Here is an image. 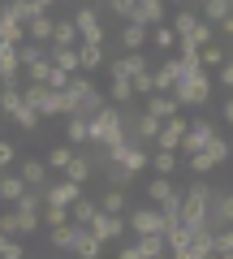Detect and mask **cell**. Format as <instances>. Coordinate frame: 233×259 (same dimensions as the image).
<instances>
[{"instance_id":"21","label":"cell","mask_w":233,"mask_h":259,"mask_svg":"<svg viewBox=\"0 0 233 259\" xmlns=\"http://www.w3.org/2000/svg\"><path fill=\"white\" fill-rule=\"evenodd\" d=\"M35 13H43V9H35V0H5L0 18H9V22H30Z\"/></svg>"},{"instance_id":"2","label":"cell","mask_w":233,"mask_h":259,"mask_svg":"<svg viewBox=\"0 0 233 259\" xmlns=\"http://www.w3.org/2000/svg\"><path fill=\"white\" fill-rule=\"evenodd\" d=\"M212 82H216V74L212 69H203V65H195L186 78H181L177 87H173V100L181 104V108H203L207 100H212Z\"/></svg>"},{"instance_id":"38","label":"cell","mask_w":233,"mask_h":259,"mask_svg":"<svg viewBox=\"0 0 233 259\" xmlns=\"http://www.w3.org/2000/svg\"><path fill=\"white\" fill-rule=\"evenodd\" d=\"M195 22H199V13H195V9H177L173 18H168V26L177 30V39H181V35H190V30H195Z\"/></svg>"},{"instance_id":"9","label":"cell","mask_w":233,"mask_h":259,"mask_svg":"<svg viewBox=\"0 0 233 259\" xmlns=\"http://www.w3.org/2000/svg\"><path fill=\"white\" fill-rule=\"evenodd\" d=\"M186 125H190V121L181 117V112H177V117H168L164 125H160V134H156V143H151V147H164V151H177V143H181V134H186Z\"/></svg>"},{"instance_id":"32","label":"cell","mask_w":233,"mask_h":259,"mask_svg":"<svg viewBox=\"0 0 233 259\" xmlns=\"http://www.w3.org/2000/svg\"><path fill=\"white\" fill-rule=\"evenodd\" d=\"M224 61H229V52H224V48H216V44H203V48H199V65H203V69H212V74L220 69Z\"/></svg>"},{"instance_id":"14","label":"cell","mask_w":233,"mask_h":259,"mask_svg":"<svg viewBox=\"0 0 233 259\" xmlns=\"http://www.w3.org/2000/svg\"><path fill=\"white\" fill-rule=\"evenodd\" d=\"M117 44H121L125 52H143V44H151V26H143V22H125L121 35H117Z\"/></svg>"},{"instance_id":"20","label":"cell","mask_w":233,"mask_h":259,"mask_svg":"<svg viewBox=\"0 0 233 259\" xmlns=\"http://www.w3.org/2000/svg\"><path fill=\"white\" fill-rule=\"evenodd\" d=\"M18 173H22L26 186H39V190H43V186H48V160H22Z\"/></svg>"},{"instance_id":"56","label":"cell","mask_w":233,"mask_h":259,"mask_svg":"<svg viewBox=\"0 0 233 259\" xmlns=\"http://www.w3.org/2000/svg\"><path fill=\"white\" fill-rule=\"evenodd\" d=\"M0 5H5V0H0Z\"/></svg>"},{"instance_id":"1","label":"cell","mask_w":233,"mask_h":259,"mask_svg":"<svg viewBox=\"0 0 233 259\" xmlns=\"http://www.w3.org/2000/svg\"><path fill=\"white\" fill-rule=\"evenodd\" d=\"M86 130H91V143H86V147H112V143H121V139H125L121 108L108 100L100 112H91V117H86Z\"/></svg>"},{"instance_id":"19","label":"cell","mask_w":233,"mask_h":259,"mask_svg":"<svg viewBox=\"0 0 233 259\" xmlns=\"http://www.w3.org/2000/svg\"><path fill=\"white\" fill-rule=\"evenodd\" d=\"M65 177H69V182H78V186L91 182V156H86L82 147H78V151H74V160L65 164Z\"/></svg>"},{"instance_id":"53","label":"cell","mask_w":233,"mask_h":259,"mask_svg":"<svg viewBox=\"0 0 233 259\" xmlns=\"http://www.w3.org/2000/svg\"><path fill=\"white\" fill-rule=\"evenodd\" d=\"M52 5H56V0H35V9H52Z\"/></svg>"},{"instance_id":"18","label":"cell","mask_w":233,"mask_h":259,"mask_svg":"<svg viewBox=\"0 0 233 259\" xmlns=\"http://www.w3.org/2000/svg\"><path fill=\"white\" fill-rule=\"evenodd\" d=\"M65 143H74V147H86V143H91L86 117H78V112H69V117H65Z\"/></svg>"},{"instance_id":"25","label":"cell","mask_w":233,"mask_h":259,"mask_svg":"<svg viewBox=\"0 0 233 259\" xmlns=\"http://www.w3.org/2000/svg\"><path fill=\"white\" fill-rule=\"evenodd\" d=\"M52 44H65V48H78V44H82V39H78L74 18H56V26H52Z\"/></svg>"},{"instance_id":"40","label":"cell","mask_w":233,"mask_h":259,"mask_svg":"<svg viewBox=\"0 0 233 259\" xmlns=\"http://www.w3.org/2000/svg\"><path fill=\"white\" fill-rule=\"evenodd\" d=\"M74 143H61V147H52V151H48V168H61V173H65V164H69V160H74Z\"/></svg>"},{"instance_id":"34","label":"cell","mask_w":233,"mask_h":259,"mask_svg":"<svg viewBox=\"0 0 233 259\" xmlns=\"http://www.w3.org/2000/svg\"><path fill=\"white\" fill-rule=\"evenodd\" d=\"M48 242H52L56 250H74V221L56 225V229H48Z\"/></svg>"},{"instance_id":"31","label":"cell","mask_w":233,"mask_h":259,"mask_svg":"<svg viewBox=\"0 0 233 259\" xmlns=\"http://www.w3.org/2000/svg\"><path fill=\"white\" fill-rule=\"evenodd\" d=\"M156 207L164 212V221H168V225H173V221H181V186H173V190H168Z\"/></svg>"},{"instance_id":"49","label":"cell","mask_w":233,"mask_h":259,"mask_svg":"<svg viewBox=\"0 0 233 259\" xmlns=\"http://www.w3.org/2000/svg\"><path fill=\"white\" fill-rule=\"evenodd\" d=\"M216 82H220L224 91H233V56H229V61L220 65V69H216Z\"/></svg>"},{"instance_id":"22","label":"cell","mask_w":233,"mask_h":259,"mask_svg":"<svg viewBox=\"0 0 233 259\" xmlns=\"http://www.w3.org/2000/svg\"><path fill=\"white\" fill-rule=\"evenodd\" d=\"M177 164H181V156H177V151L151 147V173H164V177H173V173H177Z\"/></svg>"},{"instance_id":"12","label":"cell","mask_w":233,"mask_h":259,"mask_svg":"<svg viewBox=\"0 0 233 259\" xmlns=\"http://www.w3.org/2000/svg\"><path fill=\"white\" fill-rule=\"evenodd\" d=\"M143 108H147L151 117H160V121H168V117H177V112H181V104L173 100V91H151L147 100H143Z\"/></svg>"},{"instance_id":"50","label":"cell","mask_w":233,"mask_h":259,"mask_svg":"<svg viewBox=\"0 0 233 259\" xmlns=\"http://www.w3.org/2000/svg\"><path fill=\"white\" fill-rule=\"evenodd\" d=\"M108 78H130V69H125L121 56H117V61H108Z\"/></svg>"},{"instance_id":"17","label":"cell","mask_w":233,"mask_h":259,"mask_svg":"<svg viewBox=\"0 0 233 259\" xmlns=\"http://www.w3.org/2000/svg\"><path fill=\"white\" fill-rule=\"evenodd\" d=\"M100 168H104V177H108V182L117 186V190H130V186L138 182V173H130V168H125V164H117V160H104Z\"/></svg>"},{"instance_id":"51","label":"cell","mask_w":233,"mask_h":259,"mask_svg":"<svg viewBox=\"0 0 233 259\" xmlns=\"http://www.w3.org/2000/svg\"><path fill=\"white\" fill-rule=\"evenodd\" d=\"M216 30H220L224 39H233V13H229V18H220V22H216Z\"/></svg>"},{"instance_id":"23","label":"cell","mask_w":233,"mask_h":259,"mask_svg":"<svg viewBox=\"0 0 233 259\" xmlns=\"http://www.w3.org/2000/svg\"><path fill=\"white\" fill-rule=\"evenodd\" d=\"M95 212H100V203H95V199H86V194H78L74 203H69V221H74V225H91Z\"/></svg>"},{"instance_id":"3","label":"cell","mask_w":233,"mask_h":259,"mask_svg":"<svg viewBox=\"0 0 233 259\" xmlns=\"http://www.w3.org/2000/svg\"><path fill=\"white\" fill-rule=\"evenodd\" d=\"M22 100H26L39 117H65V95L52 91V87H43V82H26L22 87Z\"/></svg>"},{"instance_id":"28","label":"cell","mask_w":233,"mask_h":259,"mask_svg":"<svg viewBox=\"0 0 233 259\" xmlns=\"http://www.w3.org/2000/svg\"><path fill=\"white\" fill-rule=\"evenodd\" d=\"M229 13H233V0H203V5H199V18L212 22V26L220 18H229Z\"/></svg>"},{"instance_id":"39","label":"cell","mask_w":233,"mask_h":259,"mask_svg":"<svg viewBox=\"0 0 233 259\" xmlns=\"http://www.w3.org/2000/svg\"><path fill=\"white\" fill-rule=\"evenodd\" d=\"M151 82H156V91H173V87H177V74H173V65H156V69H151Z\"/></svg>"},{"instance_id":"7","label":"cell","mask_w":233,"mask_h":259,"mask_svg":"<svg viewBox=\"0 0 233 259\" xmlns=\"http://www.w3.org/2000/svg\"><path fill=\"white\" fill-rule=\"evenodd\" d=\"M86 229L108 246V242H117V238L125 233V212H95V221L86 225Z\"/></svg>"},{"instance_id":"37","label":"cell","mask_w":233,"mask_h":259,"mask_svg":"<svg viewBox=\"0 0 233 259\" xmlns=\"http://www.w3.org/2000/svg\"><path fill=\"white\" fill-rule=\"evenodd\" d=\"M65 221H69V207H61V203H43V212H39V225L56 229V225H65Z\"/></svg>"},{"instance_id":"42","label":"cell","mask_w":233,"mask_h":259,"mask_svg":"<svg viewBox=\"0 0 233 259\" xmlns=\"http://www.w3.org/2000/svg\"><path fill=\"white\" fill-rule=\"evenodd\" d=\"M212 255H220V259H233V225H229V229H216Z\"/></svg>"},{"instance_id":"10","label":"cell","mask_w":233,"mask_h":259,"mask_svg":"<svg viewBox=\"0 0 233 259\" xmlns=\"http://www.w3.org/2000/svg\"><path fill=\"white\" fill-rule=\"evenodd\" d=\"M78 194H82V186L69 182V177H61V182H48V186H43V203H61V207H69Z\"/></svg>"},{"instance_id":"45","label":"cell","mask_w":233,"mask_h":259,"mask_svg":"<svg viewBox=\"0 0 233 259\" xmlns=\"http://www.w3.org/2000/svg\"><path fill=\"white\" fill-rule=\"evenodd\" d=\"M130 87H134V100H147V95L156 91V82H151V69H138V74L130 78Z\"/></svg>"},{"instance_id":"33","label":"cell","mask_w":233,"mask_h":259,"mask_svg":"<svg viewBox=\"0 0 233 259\" xmlns=\"http://www.w3.org/2000/svg\"><path fill=\"white\" fill-rule=\"evenodd\" d=\"M9 121H13L18 130H26V134H35V130H39V121H43V117H39V112L30 108V104H22L18 112H9Z\"/></svg>"},{"instance_id":"54","label":"cell","mask_w":233,"mask_h":259,"mask_svg":"<svg viewBox=\"0 0 233 259\" xmlns=\"http://www.w3.org/2000/svg\"><path fill=\"white\" fill-rule=\"evenodd\" d=\"M164 5H186V0H164Z\"/></svg>"},{"instance_id":"26","label":"cell","mask_w":233,"mask_h":259,"mask_svg":"<svg viewBox=\"0 0 233 259\" xmlns=\"http://www.w3.org/2000/svg\"><path fill=\"white\" fill-rule=\"evenodd\" d=\"M78 61H82V74H95L104 65V44H78Z\"/></svg>"},{"instance_id":"43","label":"cell","mask_w":233,"mask_h":259,"mask_svg":"<svg viewBox=\"0 0 233 259\" xmlns=\"http://www.w3.org/2000/svg\"><path fill=\"white\" fill-rule=\"evenodd\" d=\"M26 246L18 242V233H0V259H22Z\"/></svg>"},{"instance_id":"52","label":"cell","mask_w":233,"mask_h":259,"mask_svg":"<svg viewBox=\"0 0 233 259\" xmlns=\"http://www.w3.org/2000/svg\"><path fill=\"white\" fill-rule=\"evenodd\" d=\"M220 117H224V121H229V125H233V95H229V100H224V108H220Z\"/></svg>"},{"instance_id":"41","label":"cell","mask_w":233,"mask_h":259,"mask_svg":"<svg viewBox=\"0 0 233 259\" xmlns=\"http://www.w3.org/2000/svg\"><path fill=\"white\" fill-rule=\"evenodd\" d=\"M203 151H207V156H212V164L220 168L224 160H229V139H220V134H212V139H207V147H203Z\"/></svg>"},{"instance_id":"4","label":"cell","mask_w":233,"mask_h":259,"mask_svg":"<svg viewBox=\"0 0 233 259\" xmlns=\"http://www.w3.org/2000/svg\"><path fill=\"white\" fill-rule=\"evenodd\" d=\"M164 212L156 203H138V207H125V229L130 233H164Z\"/></svg>"},{"instance_id":"24","label":"cell","mask_w":233,"mask_h":259,"mask_svg":"<svg viewBox=\"0 0 233 259\" xmlns=\"http://www.w3.org/2000/svg\"><path fill=\"white\" fill-rule=\"evenodd\" d=\"M108 100L117 104V108H130V104H134V87H130V78H108Z\"/></svg>"},{"instance_id":"11","label":"cell","mask_w":233,"mask_h":259,"mask_svg":"<svg viewBox=\"0 0 233 259\" xmlns=\"http://www.w3.org/2000/svg\"><path fill=\"white\" fill-rule=\"evenodd\" d=\"M130 22H143V26H160V22H168V5L164 0H138L130 13Z\"/></svg>"},{"instance_id":"48","label":"cell","mask_w":233,"mask_h":259,"mask_svg":"<svg viewBox=\"0 0 233 259\" xmlns=\"http://www.w3.org/2000/svg\"><path fill=\"white\" fill-rule=\"evenodd\" d=\"M0 233H18V207L9 203V212H0Z\"/></svg>"},{"instance_id":"5","label":"cell","mask_w":233,"mask_h":259,"mask_svg":"<svg viewBox=\"0 0 233 259\" xmlns=\"http://www.w3.org/2000/svg\"><path fill=\"white\" fill-rule=\"evenodd\" d=\"M74 26H78V39L82 44H104V18H100V9L95 5H78L74 9Z\"/></svg>"},{"instance_id":"44","label":"cell","mask_w":233,"mask_h":259,"mask_svg":"<svg viewBox=\"0 0 233 259\" xmlns=\"http://www.w3.org/2000/svg\"><path fill=\"white\" fill-rule=\"evenodd\" d=\"M168 190H173V177H164V173H156V177L147 182V199H151V203H160Z\"/></svg>"},{"instance_id":"30","label":"cell","mask_w":233,"mask_h":259,"mask_svg":"<svg viewBox=\"0 0 233 259\" xmlns=\"http://www.w3.org/2000/svg\"><path fill=\"white\" fill-rule=\"evenodd\" d=\"M151 44L160 52H177V30L168 26V22H160V26H151Z\"/></svg>"},{"instance_id":"15","label":"cell","mask_w":233,"mask_h":259,"mask_svg":"<svg viewBox=\"0 0 233 259\" xmlns=\"http://www.w3.org/2000/svg\"><path fill=\"white\" fill-rule=\"evenodd\" d=\"M48 61L65 74H82V61H78V48H65V44H48Z\"/></svg>"},{"instance_id":"6","label":"cell","mask_w":233,"mask_h":259,"mask_svg":"<svg viewBox=\"0 0 233 259\" xmlns=\"http://www.w3.org/2000/svg\"><path fill=\"white\" fill-rule=\"evenodd\" d=\"M212 134H216V125H212V121H207V117H195V121L186 125V134H181V143H177V156L186 160V156H195V151H203Z\"/></svg>"},{"instance_id":"36","label":"cell","mask_w":233,"mask_h":259,"mask_svg":"<svg viewBox=\"0 0 233 259\" xmlns=\"http://www.w3.org/2000/svg\"><path fill=\"white\" fill-rule=\"evenodd\" d=\"M43 56H48V44H35V39L18 44V61H22V69H26V65H35V61H43Z\"/></svg>"},{"instance_id":"55","label":"cell","mask_w":233,"mask_h":259,"mask_svg":"<svg viewBox=\"0 0 233 259\" xmlns=\"http://www.w3.org/2000/svg\"><path fill=\"white\" fill-rule=\"evenodd\" d=\"M229 156H233V139H229Z\"/></svg>"},{"instance_id":"27","label":"cell","mask_w":233,"mask_h":259,"mask_svg":"<svg viewBox=\"0 0 233 259\" xmlns=\"http://www.w3.org/2000/svg\"><path fill=\"white\" fill-rule=\"evenodd\" d=\"M26 190L22 173H0V203H18V194Z\"/></svg>"},{"instance_id":"47","label":"cell","mask_w":233,"mask_h":259,"mask_svg":"<svg viewBox=\"0 0 233 259\" xmlns=\"http://www.w3.org/2000/svg\"><path fill=\"white\" fill-rule=\"evenodd\" d=\"M18 160V143H9V139H0V173Z\"/></svg>"},{"instance_id":"29","label":"cell","mask_w":233,"mask_h":259,"mask_svg":"<svg viewBox=\"0 0 233 259\" xmlns=\"http://www.w3.org/2000/svg\"><path fill=\"white\" fill-rule=\"evenodd\" d=\"M95 203H100V212H125V207H130V199H125V190L108 186V190H104L100 199H95Z\"/></svg>"},{"instance_id":"46","label":"cell","mask_w":233,"mask_h":259,"mask_svg":"<svg viewBox=\"0 0 233 259\" xmlns=\"http://www.w3.org/2000/svg\"><path fill=\"white\" fill-rule=\"evenodd\" d=\"M134 5H138V0H108V13H112V18H121V22H130Z\"/></svg>"},{"instance_id":"13","label":"cell","mask_w":233,"mask_h":259,"mask_svg":"<svg viewBox=\"0 0 233 259\" xmlns=\"http://www.w3.org/2000/svg\"><path fill=\"white\" fill-rule=\"evenodd\" d=\"M74 255H78V259H100V255H104V242L95 238L86 225H74Z\"/></svg>"},{"instance_id":"8","label":"cell","mask_w":233,"mask_h":259,"mask_svg":"<svg viewBox=\"0 0 233 259\" xmlns=\"http://www.w3.org/2000/svg\"><path fill=\"white\" fill-rule=\"evenodd\" d=\"M207 225H212V233H216V229H229V225H233V190H216V194H212Z\"/></svg>"},{"instance_id":"35","label":"cell","mask_w":233,"mask_h":259,"mask_svg":"<svg viewBox=\"0 0 233 259\" xmlns=\"http://www.w3.org/2000/svg\"><path fill=\"white\" fill-rule=\"evenodd\" d=\"M22 87H13V82H0V108H5V117H9V112H18L22 108Z\"/></svg>"},{"instance_id":"16","label":"cell","mask_w":233,"mask_h":259,"mask_svg":"<svg viewBox=\"0 0 233 259\" xmlns=\"http://www.w3.org/2000/svg\"><path fill=\"white\" fill-rule=\"evenodd\" d=\"M52 26H56V18L52 13H35V18L26 22V39H35V44H52Z\"/></svg>"}]
</instances>
